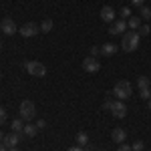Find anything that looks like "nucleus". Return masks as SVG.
<instances>
[{"instance_id": "f257e3e1", "label": "nucleus", "mask_w": 151, "mask_h": 151, "mask_svg": "<svg viewBox=\"0 0 151 151\" xmlns=\"http://www.w3.org/2000/svg\"><path fill=\"white\" fill-rule=\"evenodd\" d=\"M139 32L137 30H129L123 35V40H121V48L125 50V52H133V50H137L139 47Z\"/></svg>"}, {"instance_id": "f03ea898", "label": "nucleus", "mask_w": 151, "mask_h": 151, "mask_svg": "<svg viewBox=\"0 0 151 151\" xmlns=\"http://www.w3.org/2000/svg\"><path fill=\"white\" fill-rule=\"evenodd\" d=\"M131 93H133V87H131V83H129V81H119L115 87H113V95H115L119 101L129 99Z\"/></svg>"}, {"instance_id": "7ed1b4c3", "label": "nucleus", "mask_w": 151, "mask_h": 151, "mask_svg": "<svg viewBox=\"0 0 151 151\" xmlns=\"http://www.w3.org/2000/svg\"><path fill=\"white\" fill-rule=\"evenodd\" d=\"M26 70H28L30 77H38V79L47 75V67L42 63H38V60H28L26 63Z\"/></svg>"}, {"instance_id": "20e7f679", "label": "nucleus", "mask_w": 151, "mask_h": 151, "mask_svg": "<svg viewBox=\"0 0 151 151\" xmlns=\"http://www.w3.org/2000/svg\"><path fill=\"white\" fill-rule=\"evenodd\" d=\"M18 111H20V117H22L24 121H30V119H35V115H36L35 103H32V101H22Z\"/></svg>"}, {"instance_id": "39448f33", "label": "nucleus", "mask_w": 151, "mask_h": 151, "mask_svg": "<svg viewBox=\"0 0 151 151\" xmlns=\"http://www.w3.org/2000/svg\"><path fill=\"white\" fill-rule=\"evenodd\" d=\"M38 30H40V26H38V24H35V22H26V24H22V26L18 28V32H20L22 36H26V38L36 36V35H38Z\"/></svg>"}, {"instance_id": "423d86ee", "label": "nucleus", "mask_w": 151, "mask_h": 151, "mask_svg": "<svg viewBox=\"0 0 151 151\" xmlns=\"http://www.w3.org/2000/svg\"><path fill=\"white\" fill-rule=\"evenodd\" d=\"M0 30L4 32V35H14V32H18V26H16V22L12 20V18H4L2 22H0Z\"/></svg>"}, {"instance_id": "0eeeda50", "label": "nucleus", "mask_w": 151, "mask_h": 151, "mask_svg": "<svg viewBox=\"0 0 151 151\" xmlns=\"http://www.w3.org/2000/svg\"><path fill=\"white\" fill-rule=\"evenodd\" d=\"M83 69L87 70V73H97V70L101 69V63H99L95 57H87L85 60H83Z\"/></svg>"}, {"instance_id": "6e6552de", "label": "nucleus", "mask_w": 151, "mask_h": 151, "mask_svg": "<svg viewBox=\"0 0 151 151\" xmlns=\"http://www.w3.org/2000/svg\"><path fill=\"white\" fill-rule=\"evenodd\" d=\"M111 113H113V117H117V119H123V117L127 115V107H125L123 101L117 99L115 103H113V107H111Z\"/></svg>"}, {"instance_id": "1a4fd4ad", "label": "nucleus", "mask_w": 151, "mask_h": 151, "mask_svg": "<svg viewBox=\"0 0 151 151\" xmlns=\"http://www.w3.org/2000/svg\"><path fill=\"white\" fill-rule=\"evenodd\" d=\"M125 28H127V22H125L123 18H119V20H113V22H111L109 32H111V35H125Z\"/></svg>"}, {"instance_id": "9d476101", "label": "nucleus", "mask_w": 151, "mask_h": 151, "mask_svg": "<svg viewBox=\"0 0 151 151\" xmlns=\"http://www.w3.org/2000/svg\"><path fill=\"white\" fill-rule=\"evenodd\" d=\"M115 8H113V6H103V8H101V20H103V22H113V20H115Z\"/></svg>"}, {"instance_id": "9b49d317", "label": "nucleus", "mask_w": 151, "mask_h": 151, "mask_svg": "<svg viewBox=\"0 0 151 151\" xmlns=\"http://www.w3.org/2000/svg\"><path fill=\"white\" fill-rule=\"evenodd\" d=\"M18 141H20V133H14V131H12L10 135H6V137L2 139V143H4L6 147H16Z\"/></svg>"}, {"instance_id": "f8f14e48", "label": "nucleus", "mask_w": 151, "mask_h": 151, "mask_svg": "<svg viewBox=\"0 0 151 151\" xmlns=\"http://www.w3.org/2000/svg\"><path fill=\"white\" fill-rule=\"evenodd\" d=\"M117 45H113V42H105L103 47H101V55H103V57H113V55H115L117 52Z\"/></svg>"}, {"instance_id": "ddd939ff", "label": "nucleus", "mask_w": 151, "mask_h": 151, "mask_svg": "<svg viewBox=\"0 0 151 151\" xmlns=\"http://www.w3.org/2000/svg\"><path fill=\"white\" fill-rule=\"evenodd\" d=\"M111 137H113V141H117V143H123L125 141V137H127V133L123 131V129H113V133H111Z\"/></svg>"}, {"instance_id": "4468645a", "label": "nucleus", "mask_w": 151, "mask_h": 151, "mask_svg": "<svg viewBox=\"0 0 151 151\" xmlns=\"http://www.w3.org/2000/svg\"><path fill=\"white\" fill-rule=\"evenodd\" d=\"M87 143H89V135L85 131H79L77 133V145L79 147H87Z\"/></svg>"}, {"instance_id": "2eb2a0df", "label": "nucleus", "mask_w": 151, "mask_h": 151, "mask_svg": "<svg viewBox=\"0 0 151 151\" xmlns=\"http://www.w3.org/2000/svg\"><path fill=\"white\" fill-rule=\"evenodd\" d=\"M127 26L129 28H133V30H139V26H141V16H131L127 20Z\"/></svg>"}, {"instance_id": "dca6fc26", "label": "nucleus", "mask_w": 151, "mask_h": 151, "mask_svg": "<svg viewBox=\"0 0 151 151\" xmlns=\"http://www.w3.org/2000/svg\"><path fill=\"white\" fill-rule=\"evenodd\" d=\"M36 131H38V127H36V125H24V129H22V133L26 135V137H35Z\"/></svg>"}, {"instance_id": "f3484780", "label": "nucleus", "mask_w": 151, "mask_h": 151, "mask_svg": "<svg viewBox=\"0 0 151 151\" xmlns=\"http://www.w3.org/2000/svg\"><path fill=\"white\" fill-rule=\"evenodd\" d=\"M137 87H139V89H149L151 87V79L149 77H139V79H137Z\"/></svg>"}, {"instance_id": "a211bd4d", "label": "nucleus", "mask_w": 151, "mask_h": 151, "mask_svg": "<svg viewBox=\"0 0 151 151\" xmlns=\"http://www.w3.org/2000/svg\"><path fill=\"white\" fill-rule=\"evenodd\" d=\"M10 127H12V131H14V133H20V131L24 129V125H22V119H14V121L10 123Z\"/></svg>"}, {"instance_id": "6ab92c4d", "label": "nucleus", "mask_w": 151, "mask_h": 151, "mask_svg": "<svg viewBox=\"0 0 151 151\" xmlns=\"http://www.w3.org/2000/svg\"><path fill=\"white\" fill-rule=\"evenodd\" d=\"M139 16H141V20H149L151 18V8L149 6H141V14Z\"/></svg>"}, {"instance_id": "aec40b11", "label": "nucleus", "mask_w": 151, "mask_h": 151, "mask_svg": "<svg viewBox=\"0 0 151 151\" xmlns=\"http://www.w3.org/2000/svg\"><path fill=\"white\" fill-rule=\"evenodd\" d=\"M50 30H52V20H50V18H47L45 22L40 24V32H50Z\"/></svg>"}, {"instance_id": "412c9836", "label": "nucleus", "mask_w": 151, "mask_h": 151, "mask_svg": "<svg viewBox=\"0 0 151 151\" xmlns=\"http://www.w3.org/2000/svg\"><path fill=\"white\" fill-rule=\"evenodd\" d=\"M119 16H121L123 20H125V18H131V8H129V6H123V8L119 10Z\"/></svg>"}, {"instance_id": "4be33fe9", "label": "nucleus", "mask_w": 151, "mask_h": 151, "mask_svg": "<svg viewBox=\"0 0 151 151\" xmlns=\"http://www.w3.org/2000/svg\"><path fill=\"white\" fill-rule=\"evenodd\" d=\"M139 97L149 101V99H151V87H149V89H139Z\"/></svg>"}, {"instance_id": "5701e85b", "label": "nucleus", "mask_w": 151, "mask_h": 151, "mask_svg": "<svg viewBox=\"0 0 151 151\" xmlns=\"http://www.w3.org/2000/svg\"><path fill=\"white\" fill-rule=\"evenodd\" d=\"M149 30H151V28L147 26V24H141V26H139V30H137V32H139V36H147V35H149Z\"/></svg>"}, {"instance_id": "b1692460", "label": "nucleus", "mask_w": 151, "mask_h": 151, "mask_svg": "<svg viewBox=\"0 0 151 151\" xmlns=\"http://www.w3.org/2000/svg\"><path fill=\"white\" fill-rule=\"evenodd\" d=\"M131 147H133V151H143L145 149V143H143V141H135Z\"/></svg>"}, {"instance_id": "393cba45", "label": "nucleus", "mask_w": 151, "mask_h": 151, "mask_svg": "<svg viewBox=\"0 0 151 151\" xmlns=\"http://www.w3.org/2000/svg\"><path fill=\"white\" fill-rule=\"evenodd\" d=\"M113 103H115L113 99H105V101H103V109H107V111H111V107H113Z\"/></svg>"}, {"instance_id": "a878e982", "label": "nucleus", "mask_w": 151, "mask_h": 151, "mask_svg": "<svg viewBox=\"0 0 151 151\" xmlns=\"http://www.w3.org/2000/svg\"><path fill=\"white\" fill-rule=\"evenodd\" d=\"M117 151H133V147H131V145H127V143H119Z\"/></svg>"}, {"instance_id": "bb28decb", "label": "nucleus", "mask_w": 151, "mask_h": 151, "mask_svg": "<svg viewBox=\"0 0 151 151\" xmlns=\"http://www.w3.org/2000/svg\"><path fill=\"white\" fill-rule=\"evenodd\" d=\"M4 121H6V109L0 107V125H4Z\"/></svg>"}, {"instance_id": "cd10ccee", "label": "nucleus", "mask_w": 151, "mask_h": 151, "mask_svg": "<svg viewBox=\"0 0 151 151\" xmlns=\"http://www.w3.org/2000/svg\"><path fill=\"white\" fill-rule=\"evenodd\" d=\"M99 52H101V48H99V47H91V57L97 58V55H99Z\"/></svg>"}, {"instance_id": "c85d7f7f", "label": "nucleus", "mask_w": 151, "mask_h": 151, "mask_svg": "<svg viewBox=\"0 0 151 151\" xmlns=\"http://www.w3.org/2000/svg\"><path fill=\"white\" fill-rule=\"evenodd\" d=\"M36 127H38V129H45V127H47V121H45V119H38Z\"/></svg>"}, {"instance_id": "c756f323", "label": "nucleus", "mask_w": 151, "mask_h": 151, "mask_svg": "<svg viewBox=\"0 0 151 151\" xmlns=\"http://www.w3.org/2000/svg\"><path fill=\"white\" fill-rule=\"evenodd\" d=\"M131 4H133V6H143L145 0H131Z\"/></svg>"}, {"instance_id": "7c9ffc66", "label": "nucleus", "mask_w": 151, "mask_h": 151, "mask_svg": "<svg viewBox=\"0 0 151 151\" xmlns=\"http://www.w3.org/2000/svg\"><path fill=\"white\" fill-rule=\"evenodd\" d=\"M67 151H83V147H79V145H77V147H69Z\"/></svg>"}, {"instance_id": "2f4dec72", "label": "nucleus", "mask_w": 151, "mask_h": 151, "mask_svg": "<svg viewBox=\"0 0 151 151\" xmlns=\"http://www.w3.org/2000/svg\"><path fill=\"white\" fill-rule=\"evenodd\" d=\"M0 151H8V147H6V145H4L2 141H0Z\"/></svg>"}, {"instance_id": "473e14b6", "label": "nucleus", "mask_w": 151, "mask_h": 151, "mask_svg": "<svg viewBox=\"0 0 151 151\" xmlns=\"http://www.w3.org/2000/svg\"><path fill=\"white\" fill-rule=\"evenodd\" d=\"M8 151H18V147H8Z\"/></svg>"}, {"instance_id": "72a5a7b5", "label": "nucleus", "mask_w": 151, "mask_h": 151, "mask_svg": "<svg viewBox=\"0 0 151 151\" xmlns=\"http://www.w3.org/2000/svg\"><path fill=\"white\" fill-rule=\"evenodd\" d=\"M2 139H4V135H2V131H0V141H2Z\"/></svg>"}, {"instance_id": "f704fd0d", "label": "nucleus", "mask_w": 151, "mask_h": 151, "mask_svg": "<svg viewBox=\"0 0 151 151\" xmlns=\"http://www.w3.org/2000/svg\"><path fill=\"white\" fill-rule=\"evenodd\" d=\"M149 109H151V99H149Z\"/></svg>"}, {"instance_id": "c9c22d12", "label": "nucleus", "mask_w": 151, "mask_h": 151, "mask_svg": "<svg viewBox=\"0 0 151 151\" xmlns=\"http://www.w3.org/2000/svg\"><path fill=\"white\" fill-rule=\"evenodd\" d=\"M0 77H2V70H0Z\"/></svg>"}]
</instances>
